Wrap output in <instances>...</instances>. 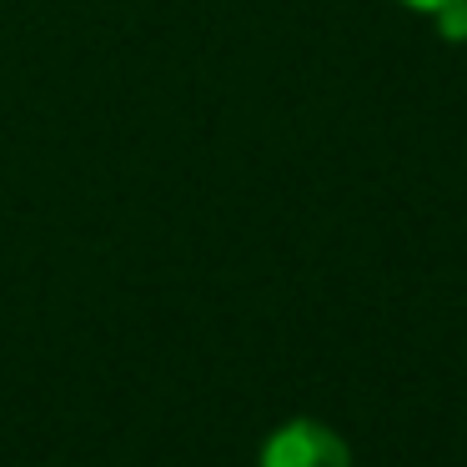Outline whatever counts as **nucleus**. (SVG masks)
<instances>
[{"mask_svg":"<svg viewBox=\"0 0 467 467\" xmlns=\"http://www.w3.org/2000/svg\"><path fill=\"white\" fill-rule=\"evenodd\" d=\"M256 467H352V447L317 417H292L262 442Z\"/></svg>","mask_w":467,"mask_h":467,"instance_id":"nucleus-1","label":"nucleus"},{"mask_svg":"<svg viewBox=\"0 0 467 467\" xmlns=\"http://www.w3.org/2000/svg\"><path fill=\"white\" fill-rule=\"evenodd\" d=\"M432 21H437V36H442V41L462 46L467 41V0H452V5L432 11Z\"/></svg>","mask_w":467,"mask_h":467,"instance_id":"nucleus-2","label":"nucleus"},{"mask_svg":"<svg viewBox=\"0 0 467 467\" xmlns=\"http://www.w3.org/2000/svg\"><path fill=\"white\" fill-rule=\"evenodd\" d=\"M402 5H412V11L432 16V11H442V5H452V0H402Z\"/></svg>","mask_w":467,"mask_h":467,"instance_id":"nucleus-3","label":"nucleus"}]
</instances>
